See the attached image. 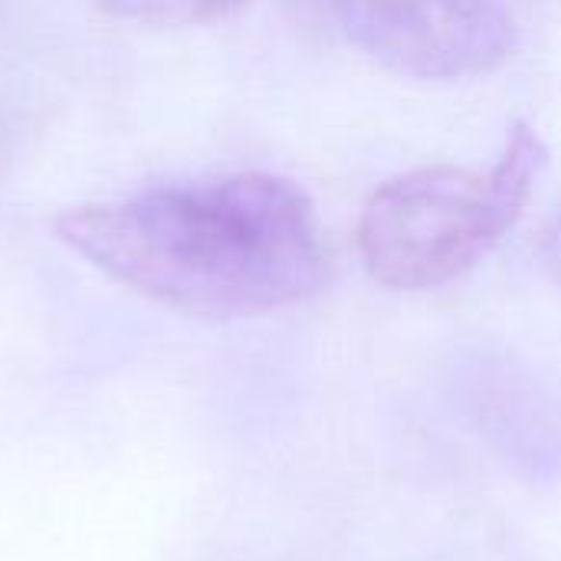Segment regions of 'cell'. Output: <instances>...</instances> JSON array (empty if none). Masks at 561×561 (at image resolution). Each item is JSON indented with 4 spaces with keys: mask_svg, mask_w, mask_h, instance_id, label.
Returning a JSON list of instances; mask_svg holds the SVG:
<instances>
[{
    "mask_svg": "<svg viewBox=\"0 0 561 561\" xmlns=\"http://www.w3.org/2000/svg\"><path fill=\"white\" fill-rule=\"evenodd\" d=\"M53 227L115 283L204 319L296 306L329 276L316 204L296 181L266 171L72 207Z\"/></svg>",
    "mask_w": 561,
    "mask_h": 561,
    "instance_id": "1",
    "label": "cell"
},
{
    "mask_svg": "<svg viewBox=\"0 0 561 561\" xmlns=\"http://www.w3.org/2000/svg\"><path fill=\"white\" fill-rule=\"evenodd\" d=\"M546 164V141L519 122L486 171L437 164L385 181L358 217L365 270L401 293L460 279L519 224Z\"/></svg>",
    "mask_w": 561,
    "mask_h": 561,
    "instance_id": "2",
    "label": "cell"
},
{
    "mask_svg": "<svg viewBox=\"0 0 561 561\" xmlns=\"http://www.w3.org/2000/svg\"><path fill=\"white\" fill-rule=\"evenodd\" d=\"M332 10L358 49L411 79L486 76L516 46L503 0H332Z\"/></svg>",
    "mask_w": 561,
    "mask_h": 561,
    "instance_id": "3",
    "label": "cell"
},
{
    "mask_svg": "<svg viewBox=\"0 0 561 561\" xmlns=\"http://www.w3.org/2000/svg\"><path fill=\"white\" fill-rule=\"evenodd\" d=\"M470 417L480 437L523 477L561 480V385L529 368L496 365L470 378Z\"/></svg>",
    "mask_w": 561,
    "mask_h": 561,
    "instance_id": "4",
    "label": "cell"
},
{
    "mask_svg": "<svg viewBox=\"0 0 561 561\" xmlns=\"http://www.w3.org/2000/svg\"><path fill=\"white\" fill-rule=\"evenodd\" d=\"M102 13L141 26H201L230 16L247 0H92Z\"/></svg>",
    "mask_w": 561,
    "mask_h": 561,
    "instance_id": "5",
    "label": "cell"
},
{
    "mask_svg": "<svg viewBox=\"0 0 561 561\" xmlns=\"http://www.w3.org/2000/svg\"><path fill=\"white\" fill-rule=\"evenodd\" d=\"M539 260L549 273V279L561 289V214L546 227L542 243H539Z\"/></svg>",
    "mask_w": 561,
    "mask_h": 561,
    "instance_id": "6",
    "label": "cell"
}]
</instances>
